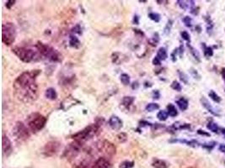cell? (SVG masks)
Returning <instances> with one entry per match:
<instances>
[{"label":"cell","instance_id":"obj_28","mask_svg":"<svg viewBox=\"0 0 225 168\" xmlns=\"http://www.w3.org/2000/svg\"><path fill=\"white\" fill-rule=\"evenodd\" d=\"M120 80L122 82V83L123 85H128L130 84V77H129L128 74H126V73H122L120 77Z\"/></svg>","mask_w":225,"mask_h":168},{"label":"cell","instance_id":"obj_10","mask_svg":"<svg viewBox=\"0 0 225 168\" xmlns=\"http://www.w3.org/2000/svg\"><path fill=\"white\" fill-rule=\"evenodd\" d=\"M2 148H3V156H5L6 157H9V155L12 153L13 151V146L9 137L5 135L4 134L3 135V138H2Z\"/></svg>","mask_w":225,"mask_h":168},{"label":"cell","instance_id":"obj_45","mask_svg":"<svg viewBox=\"0 0 225 168\" xmlns=\"http://www.w3.org/2000/svg\"><path fill=\"white\" fill-rule=\"evenodd\" d=\"M179 52V51L178 49H176L174 51H173V53L171 54V56H172V61H176V53H178Z\"/></svg>","mask_w":225,"mask_h":168},{"label":"cell","instance_id":"obj_20","mask_svg":"<svg viewBox=\"0 0 225 168\" xmlns=\"http://www.w3.org/2000/svg\"><path fill=\"white\" fill-rule=\"evenodd\" d=\"M202 46L203 48V53L206 57H211L214 55V50L212 47L207 46L205 43H202Z\"/></svg>","mask_w":225,"mask_h":168},{"label":"cell","instance_id":"obj_8","mask_svg":"<svg viewBox=\"0 0 225 168\" xmlns=\"http://www.w3.org/2000/svg\"><path fill=\"white\" fill-rule=\"evenodd\" d=\"M30 130H29V128H27L26 125L24 123L17 122L13 129V135L15 137V139H17L18 141H25L30 136Z\"/></svg>","mask_w":225,"mask_h":168},{"label":"cell","instance_id":"obj_48","mask_svg":"<svg viewBox=\"0 0 225 168\" xmlns=\"http://www.w3.org/2000/svg\"><path fill=\"white\" fill-rule=\"evenodd\" d=\"M221 75H222V77L223 79V81L225 82V67L224 68H222V71H221Z\"/></svg>","mask_w":225,"mask_h":168},{"label":"cell","instance_id":"obj_37","mask_svg":"<svg viewBox=\"0 0 225 168\" xmlns=\"http://www.w3.org/2000/svg\"><path fill=\"white\" fill-rule=\"evenodd\" d=\"M172 23L173 21L172 20H169L168 21V23H167L166 26L164 28V34L165 35H169L170 33V29H171V27H172Z\"/></svg>","mask_w":225,"mask_h":168},{"label":"cell","instance_id":"obj_52","mask_svg":"<svg viewBox=\"0 0 225 168\" xmlns=\"http://www.w3.org/2000/svg\"><path fill=\"white\" fill-rule=\"evenodd\" d=\"M187 168H195V167H192V166H191V167H187Z\"/></svg>","mask_w":225,"mask_h":168},{"label":"cell","instance_id":"obj_46","mask_svg":"<svg viewBox=\"0 0 225 168\" xmlns=\"http://www.w3.org/2000/svg\"><path fill=\"white\" fill-rule=\"evenodd\" d=\"M218 150H219V151H221L222 153L225 154V145H223V144H220L219 146H218Z\"/></svg>","mask_w":225,"mask_h":168},{"label":"cell","instance_id":"obj_27","mask_svg":"<svg viewBox=\"0 0 225 168\" xmlns=\"http://www.w3.org/2000/svg\"><path fill=\"white\" fill-rule=\"evenodd\" d=\"M168 116H169V113L168 112L165 110H161L159 111L157 114V118H158L160 121H165L167 119H168Z\"/></svg>","mask_w":225,"mask_h":168},{"label":"cell","instance_id":"obj_36","mask_svg":"<svg viewBox=\"0 0 225 168\" xmlns=\"http://www.w3.org/2000/svg\"><path fill=\"white\" fill-rule=\"evenodd\" d=\"M181 37H182V39L184 40V41H187L188 42V44L190 43V41H191V37H190V35H189V33L187 31H182L181 33Z\"/></svg>","mask_w":225,"mask_h":168},{"label":"cell","instance_id":"obj_21","mask_svg":"<svg viewBox=\"0 0 225 168\" xmlns=\"http://www.w3.org/2000/svg\"><path fill=\"white\" fill-rule=\"evenodd\" d=\"M187 47L190 50V52L191 54L192 55L193 57L195 58L198 62H201V57H200V54H199V52L197 51V50L195 49L193 46H191L190 44H187Z\"/></svg>","mask_w":225,"mask_h":168},{"label":"cell","instance_id":"obj_50","mask_svg":"<svg viewBox=\"0 0 225 168\" xmlns=\"http://www.w3.org/2000/svg\"><path fill=\"white\" fill-rule=\"evenodd\" d=\"M220 130H221V133L223 134V137H224L225 139V128H221Z\"/></svg>","mask_w":225,"mask_h":168},{"label":"cell","instance_id":"obj_26","mask_svg":"<svg viewBox=\"0 0 225 168\" xmlns=\"http://www.w3.org/2000/svg\"><path fill=\"white\" fill-rule=\"evenodd\" d=\"M207 128H208L209 130L213 131L214 133H218V130H219L218 125H217L216 123H214V122H209L208 125H207Z\"/></svg>","mask_w":225,"mask_h":168},{"label":"cell","instance_id":"obj_13","mask_svg":"<svg viewBox=\"0 0 225 168\" xmlns=\"http://www.w3.org/2000/svg\"><path fill=\"white\" fill-rule=\"evenodd\" d=\"M201 103H202V106H203V107H204L205 108H206V109L212 114V115L218 116V117L220 116L219 113H217L216 110L214 108V107L210 104V103L208 102V99H205V98H202V99H201Z\"/></svg>","mask_w":225,"mask_h":168},{"label":"cell","instance_id":"obj_2","mask_svg":"<svg viewBox=\"0 0 225 168\" xmlns=\"http://www.w3.org/2000/svg\"><path fill=\"white\" fill-rule=\"evenodd\" d=\"M104 122H105V119L103 118L97 119L94 124L85 127L84 130L74 134L71 137L73 140L84 144L86 141H88L89 139H92L93 137L96 136L100 133V130H101Z\"/></svg>","mask_w":225,"mask_h":168},{"label":"cell","instance_id":"obj_11","mask_svg":"<svg viewBox=\"0 0 225 168\" xmlns=\"http://www.w3.org/2000/svg\"><path fill=\"white\" fill-rule=\"evenodd\" d=\"M90 168H111V163L106 157H99L94 161Z\"/></svg>","mask_w":225,"mask_h":168},{"label":"cell","instance_id":"obj_41","mask_svg":"<svg viewBox=\"0 0 225 168\" xmlns=\"http://www.w3.org/2000/svg\"><path fill=\"white\" fill-rule=\"evenodd\" d=\"M159 97H160V93L158 92V90H155L153 92V99H159Z\"/></svg>","mask_w":225,"mask_h":168},{"label":"cell","instance_id":"obj_39","mask_svg":"<svg viewBox=\"0 0 225 168\" xmlns=\"http://www.w3.org/2000/svg\"><path fill=\"white\" fill-rule=\"evenodd\" d=\"M190 72L191 73V75H192V77H194L195 79H200V75L198 74V73H197V71L196 70H195L194 68H191V69L190 70Z\"/></svg>","mask_w":225,"mask_h":168},{"label":"cell","instance_id":"obj_47","mask_svg":"<svg viewBox=\"0 0 225 168\" xmlns=\"http://www.w3.org/2000/svg\"><path fill=\"white\" fill-rule=\"evenodd\" d=\"M198 12H199V8H193V9H191V13L195 15H197Z\"/></svg>","mask_w":225,"mask_h":168},{"label":"cell","instance_id":"obj_4","mask_svg":"<svg viewBox=\"0 0 225 168\" xmlns=\"http://www.w3.org/2000/svg\"><path fill=\"white\" fill-rule=\"evenodd\" d=\"M35 47L40 53L41 58H45L52 62H61L62 60V55L61 53L47 44L38 41L35 44Z\"/></svg>","mask_w":225,"mask_h":168},{"label":"cell","instance_id":"obj_15","mask_svg":"<svg viewBox=\"0 0 225 168\" xmlns=\"http://www.w3.org/2000/svg\"><path fill=\"white\" fill-rule=\"evenodd\" d=\"M152 166L154 168H168L169 165L165 161L160 159H154L153 161Z\"/></svg>","mask_w":225,"mask_h":168},{"label":"cell","instance_id":"obj_25","mask_svg":"<svg viewBox=\"0 0 225 168\" xmlns=\"http://www.w3.org/2000/svg\"><path fill=\"white\" fill-rule=\"evenodd\" d=\"M159 108V105L158 104H155V103H151V104H147V106L145 107V109H146L148 112H154L155 110H158Z\"/></svg>","mask_w":225,"mask_h":168},{"label":"cell","instance_id":"obj_31","mask_svg":"<svg viewBox=\"0 0 225 168\" xmlns=\"http://www.w3.org/2000/svg\"><path fill=\"white\" fill-rule=\"evenodd\" d=\"M149 17L152 20H154V22H156V23H158V22L160 21V15H158V14H157V13H154V12H152V13H149Z\"/></svg>","mask_w":225,"mask_h":168},{"label":"cell","instance_id":"obj_14","mask_svg":"<svg viewBox=\"0 0 225 168\" xmlns=\"http://www.w3.org/2000/svg\"><path fill=\"white\" fill-rule=\"evenodd\" d=\"M45 96L49 100H56V99H57V93L56 92V90L53 88V87H49V88H47L46 90Z\"/></svg>","mask_w":225,"mask_h":168},{"label":"cell","instance_id":"obj_12","mask_svg":"<svg viewBox=\"0 0 225 168\" xmlns=\"http://www.w3.org/2000/svg\"><path fill=\"white\" fill-rule=\"evenodd\" d=\"M108 124L109 125H110V127H111L112 130H119L123 126L122 120L118 116L116 115L111 116L110 119H109Z\"/></svg>","mask_w":225,"mask_h":168},{"label":"cell","instance_id":"obj_44","mask_svg":"<svg viewBox=\"0 0 225 168\" xmlns=\"http://www.w3.org/2000/svg\"><path fill=\"white\" fill-rule=\"evenodd\" d=\"M161 63V61L158 59L157 56H155L154 58V60H153V64L154 65H156V66H158V65H160Z\"/></svg>","mask_w":225,"mask_h":168},{"label":"cell","instance_id":"obj_5","mask_svg":"<svg viewBox=\"0 0 225 168\" xmlns=\"http://www.w3.org/2000/svg\"><path fill=\"white\" fill-rule=\"evenodd\" d=\"M27 126L32 133L41 131L47 124V118L39 113H30L26 119Z\"/></svg>","mask_w":225,"mask_h":168},{"label":"cell","instance_id":"obj_9","mask_svg":"<svg viewBox=\"0 0 225 168\" xmlns=\"http://www.w3.org/2000/svg\"><path fill=\"white\" fill-rule=\"evenodd\" d=\"M61 147V143L57 140L47 142L43 148V154L46 157H53L57 153Z\"/></svg>","mask_w":225,"mask_h":168},{"label":"cell","instance_id":"obj_24","mask_svg":"<svg viewBox=\"0 0 225 168\" xmlns=\"http://www.w3.org/2000/svg\"><path fill=\"white\" fill-rule=\"evenodd\" d=\"M122 54H120V53L118 52H116V53H113V55H112V61H113V63H116V64H121L122 63L123 61H122V58H121V56H122Z\"/></svg>","mask_w":225,"mask_h":168},{"label":"cell","instance_id":"obj_6","mask_svg":"<svg viewBox=\"0 0 225 168\" xmlns=\"http://www.w3.org/2000/svg\"><path fill=\"white\" fill-rule=\"evenodd\" d=\"M17 35L16 27L11 22L3 24L2 26V41L6 46H10L14 43Z\"/></svg>","mask_w":225,"mask_h":168},{"label":"cell","instance_id":"obj_49","mask_svg":"<svg viewBox=\"0 0 225 168\" xmlns=\"http://www.w3.org/2000/svg\"><path fill=\"white\" fill-rule=\"evenodd\" d=\"M196 31H198V33H201V32H202V28H201L200 25H196Z\"/></svg>","mask_w":225,"mask_h":168},{"label":"cell","instance_id":"obj_29","mask_svg":"<svg viewBox=\"0 0 225 168\" xmlns=\"http://www.w3.org/2000/svg\"><path fill=\"white\" fill-rule=\"evenodd\" d=\"M127 138H128L127 135H126V133H124V132L119 133L117 135V139L119 143H124V142H126V140H127Z\"/></svg>","mask_w":225,"mask_h":168},{"label":"cell","instance_id":"obj_19","mask_svg":"<svg viewBox=\"0 0 225 168\" xmlns=\"http://www.w3.org/2000/svg\"><path fill=\"white\" fill-rule=\"evenodd\" d=\"M156 56H157L160 61H164V60H166L167 57H168V53H167L166 49L164 48V47L159 48L158 51V52H157V55H156Z\"/></svg>","mask_w":225,"mask_h":168},{"label":"cell","instance_id":"obj_32","mask_svg":"<svg viewBox=\"0 0 225 168\" xmlns=\"http://www.w3.org/2000/svg\"><path fill=\"white\" fill-rule=\"evenodd\" d=\"M170 87L171 88L174 90H176L177 92H181V89H182V87H181V85L180 84V82L177 81H173L171 85H170Z\"/></svg>","mask_w":225,"mask_h":168},{"label":"cell","instance_id":"obj_3","mask_svg":"<svg viewBox=\"0 0 225 168\" xmlns=\"http://www.w3.org/2000/svg\"><path fill=\"white\" fill-rule=\"evenodd\" d=\"M12 51L21 61L25 63H30L32 61H36L41 59V56L38 51L32 49L30 47L15 46L12 49Z\"/></svg>","mask_w":225,"mask_h":168},{"label":"cell","instance_id":"obj_30","mask_svg":"<svg viewBox=\"0 0 225 168\" xmlns=\"http://www.w3.org/2000/svg\"><path fill=\"white\" fill-rule=\"evenodd\" d=\"M134 166V161H124L121 163L119 168H132Z\"/></svg>","mask_w":225,"mask_h":168},{"label":"cell","instance_id":"obj_7","mask_svg":"<svg viewBox=\"0 0 225 168\" xmlns=\"http://www.w3.org/2000/svg\"><path fill=\"white\" fill-rule=\"evenodd\" d=\"M96 149L99 153L102 154L104 157L106 158L114 157L117 153V147L114 144L106 139L99 140L96 144Z\"/></svg>","mask_w":225,"mask_h":168},{"label":"cell","instance_id":"obj_16","mask_svg":"<svg viewBox=\"0 0 225 168\" xmlns=\"http://www.w3.org/2000/svg\"><path fill=\"white\" fill-rule=\"evenodd\" d=\"M69 46L73 48L78 49L81 46V43L79 41V38L76 37L74 35H71L69 36Z\"/></svg>","mask_w":225,"mask_h":168},{"label":"cell","instance_id":"obj_33","mask_svg":"<svg viewBox=\"0 0 225 168\" xmlns=\"http://www.w3.org/2000/svg\"><path fill=\"white\" fill-rule=\"evenodd\" d=\"M215 145H216V142L211 141V142H208V143H205V144H203L202 146L203 148H205V149H207L208 151H212V150L214 148V146H215Z\"/></svg>","mask_w":225,"mask_h":168},{"label":"cell","instance_id":"obj_38","mask_svg":"<svg viewBox=\"0 0 225 168\" xmlns=\"http://www.w3.org/2000/svg\"><path fill=\"white\" fill-rule=\"evenodd\" d=\"M158 41H159V38H158V33H157L156 37L151 38V39H150V40L149 41V42L151 44L152 46H157V44L158 43Z\"/></svg>","mask_w":225,"mask_h":168},{"label":"cell","instance_id":"obj_51","mask_svg":"<svg viewBox=\"0 0 225 168\" xmlns=\"http://www.w3.org/2000/svg\"><path fill=\"white\" fill-rule=\"evenodd\" d=\"M134 23L135 24H138V18H137V16L136 15V16H134Z\"/></svg>","mask_w":225,"mask_h":168},{"label":"cell","instance_id":"obj_34","mask_svg":"<svg viewBox=\"0 0 225 168\" xmlns=\"http://www.w3.org/2000/svg\"><path fill=\"white\" fill-rule=\"evenodd\" d=\"M178 74L179 77H180V79L182 81V82H184L185 84L188 83V77H187V76L184 73H182L180 70H178Z\"/></svg>","mask_w":225,"mask_h":168},{"label":"cell","instance_id":"obj_17","mask_svg":"<svg viewBox=\"0 0 225 168\" xmlns=\"http://www.w3.org/2000/svg\"><path fill=\"white\" fill-rule=\"evenodd\" d=\"M176 104L178 105L179 108L181 109V111H185L188 108V105H189V103L187 101V99H186L185 98H181L178 100H176Z\"/></svg>","mask_w":225,"mask_h":168},{"label":"cell","instance_id":"obj_43","mask_svg":"<svg viewBox=\"0 0 225 168\" xmlns=\"http://www.w3.org/2000/svg\"><path fill=\"white\" fill-rule=\"evenodd\" d=\"M73 33H78V34H82V31H81V28H80V26H79V24L78 25H76V26L74 27L73 29Z\"/></svg>","mask_w":225,"mask_h":168},{"label":"cell","instance_id":"obj_35","mask_svg":"<svg viewBox=\"0 0 225 168\" xmlns=\"http://www.w3.org/2000/svg\"><path fill=\"white\" fill-rule=\"evenodd\" d=\"M183 22H184L185 25L188 28H191V27L192 26V24H191V22H192V20H191V18L189 17V16H186L184 17L183 19Z\"/></svg>","mask_w":225,"mask_h":168},{"label":"cell","instance_id":"obj_18","mask_svg":"<svg viewBox=\"0 0 225 168\" xmlns=\"http://www.w3.org/2000/svg\"><path fill=\"white\" fill-rule=\"evenodd\" d=\"M135 99L134 97H130V96H126L124 97L122 100V103L121 104L122 106H123L124 108H129L130 106H132V104H133Z\"/></svg>","mask_w":225,"mask_h":168},{"label":"cell","instance_id":"obj_1","mask_svg":"<svg viewBox=\"0 0 225 168\" xmlns=\"http://www.w3.org/2000/svg\"><path fill=\"white\" fill-rule=\"evenodd\" d=\"M40 70L24 72L13 83L14 94L20 101L28 104L33 103L38 98V84L36 82Z\"/></svg>","mask_w":225,"mask_h":168},{"label":"cell","instance_id":"obj_42","mask_svg":"<svg viewBox=\"0 0 225 168\" xmlns=\"http://www.w3.org/2000/svg\"><path fill=\"white\" fill-rule=\"evenodd\" d=\"M197 134H198V135H204V136H208V137H209L211 135L210 134L208 133V132H206V131L202 130H197Z\"/></svg>","mask_w":225,"mask_h":168},{"label":"cell","instance_id":"obj_40","mask_svg":"<svg viewBox=\"0 0 225 168\" xmlns=\"http://www.w3.org/2000/svg\"><path fill=\"white\" fill-rule=\"evenodd\" d=\"M15 3V0H9V1H8V2L6 3V7H7V9H11L12 6H14Z\"/></svg>","mask_w":225,"mask_h":168},{"label":"cell","instance_id":"obj_23","mask_svg":"<svg viewBox=\"0 0 225 168\" xmlns=\"http://www.w3.org/2000/svg\"><path fill=\"white\" fill-rule=\"evenodd\" d=\"M208 96H209V98H211V99H212L213 101L217 103V104H219L221 100H222V99L220 98V96L218 95V94L215 93V91H214V90H211L209 93H208Z\"/></svg>","mask_w":225,"mask_h":168},{"label":"cell","instance_id":"obj_22","mask_svg":"<svg viewBox=\"0 0 225 168\" xmlns=\"http://www.w3.org/2000/svg\"><path fill=\"white\" fill-rule=\"evenodd\" d=\"M167 112L169 113V115L171 117H176L178 115V111L176 109V106L172 104H170L167 106Z\"/></svg>","mask_w":225,"mask_h":168}]
</instances>
